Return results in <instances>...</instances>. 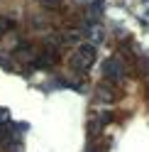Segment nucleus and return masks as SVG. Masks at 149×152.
<instances>
[{
  "label": "nucleus",
  "mask_w": 149,
  "mask_h": 152,
  "mask_svg": "<svg viewBox=\"0 0 149 152\" xmlns=\"http://www.w3.org/2000/svg\"><path fill=\"white\" fill-rule=\"evenodd\" d=\"M5 30H7V22H5V20H0V37H3Z\"/></svg>",
  "instance_id": "nucleus-4"
},
{
  "label": "nucleus",
  "mask_w": 149,
  "mask_h": 152,
  "mask_svg": "<svg viewBox=\"0 0 149 152\" xmlns=\"http://www.w3.org/2000/svg\"><path fill=\"white\" fill-rule=\"evenodd\" d=\"M64 39H66L69 44H81V34L78 32H66V34H64Z\"/></svg>",
  "instance_id": "nucleus-3"
},
{
  "label": "nucleus",
  "mask_w": 149,
  "mask_h": 152,
  "mask_svg": "<svg viewBox=\"0 0 149 152\" xmlns=\"http://www.w3.org/2000/svg\"><path fill=\"white\" fill-rule=\"evenodd\" d=\"M103 71L108 79H113V81H122L125 79V64L117 59V56H110V59L103 64Z\"/></svg>",
  "instance_id": "nucleus-2"
},
{
  "label": "nucleus",
  "mask_w": 149,
  "mask_h": 152,
  "mask_svg": "<svg viewBox=\"0 0 149 152\" xmlns=\"http://www.w3.org/2000/svg\"><path fill=\"white\" fill-rule=\"evenodd\" d=\"M95 59V47L93 44H78V49L71 54V66L76 71H88Z\"/></svg>",
  "instance_id": "nucleus-1"
},
{
  "label": "nucleus",
  "mask_w": 149,
  "mask_h": 152,
  "mask_svg": "<svg viewBox=\"0 0 149 152\" xmlns=\"http://www.w3.org/2000/svg\"><path fill=\"white\" fill-rule=\"evenodd\" d=\"M93 152H100V150H93Z\"/></svg>",
  "instance_id": "nucleus-5"
}]
</instances>
